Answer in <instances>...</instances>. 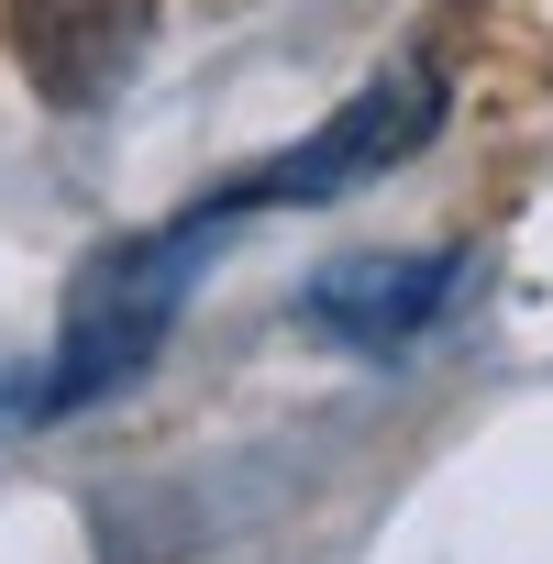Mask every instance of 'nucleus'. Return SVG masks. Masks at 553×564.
Wrapping results in <instances>:
<instances>
[{
  "instance_id": "obj_1",
  "label": "nucleus",
  "mask_w": 553,
  "mask_h": 564,
  "mask_svg": "<svg viewBox=\"0 0 553 564\" xmlns=\"http://www.w3.org/2000/svg\"><path fill=\"white\" fill-rule=\"evenodd\" d=\"M221 221H232V210H188V221H166V232H144V243H111L78 289H67L56 344L23 355V366H0V432H56V421L122 399V388L166 355V333H177V311H188V276L221 254V243H210Z\"/></svg>"
},
{
  "instance_id": "obj_2",
  "label": "nucleus",
  "mask_w": 553,
  "mask_h": 564,
  "mask_svg": "<svg viewBox=\"0 0 553 564\" xmlns=\"http://www.w3.org/2000/svg\"><path fill=\"white\" fill-rule=\"evenodd\" d=\"M432 133H443V67H388L333 122H311L300 144H276L243 188H221V210H322V199H355L388 166H410Z\"/></svg>"
},
{
  "instance_id": "obj_3",
  "label": "nucleus",
  "mask_w": 553,
  "mask_h": 564,
  "mask_svg": "<svg viewBox=\"0 0 553 564\" xmlns=\"http://www.w3.org/2000/svg\"><path fill=\"white\" fill-rule=\"evenodd\" d=\"M454 289H465L454 243H355V254H322L300 276V322L344 355H399L454 311Z\"/></svg>"
},
{
  "instance_id": "obj_4",
  "label": "nucleus",
  "mask_w": 553,
  "mask_h": 564,
  "mask_svg": "<svg viewBox=\"0 0 553 564\" xmlns=\"http://www.w3.org/2000/svg\"><path fill=\"white\" fill-rule=\"evenodd\" d=\"M12 34H23V78L56 111H89L144 56V0H12Z\"/></svg>"
}]
</instances>
